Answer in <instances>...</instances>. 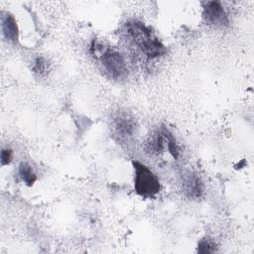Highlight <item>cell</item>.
Returning a JSON list of instances; mask_svg holds the SVG:
<instances>
[{
	"instance_id": "8992f818",
	"label": "cell",
	"mask_w": 254,
	"mask_h": 254,
	"mask_svg": "<svg viewBox=\"0 0 254 254\" xmlns=\"http://www.w3.org/2000/svg\"><path fill=\"white\" fill-rule=\"evenodd\" d=\"M2 32L5 39L9 42L16 43L18 40V26L13 15L6 13L2 16Z\"/></svg>"
},
{
	"instance_id": "3957f363",
	"label": "cell",
	"mask_w": 254,
	"mask_h": 254,
	"mask_svg": "<svg viewBox=\"0 0 254 254\" xmlns=\"http://www.w3.org/2000/svg\"><path fill=\"white\" fill-rule=\"evenodd\" d=\"M100 61L105 70L113 78H119L123 76L127 71L124 58L122 57L121 54H119L114 50H110V49L105 50L101 54Z\"/></svg>"
},
{
	"instance_id": "5b68a950",
	"label": "cell",
	"mask_w": 254,
	"mask_h": 254,
	"mask_svg": "<svg viewBox=\"0 0 254 254\" xmlns=\"http://www.w3.org/2000/svg\"><path fill=\"white\" fill-rule=\"evenodd\" d=\"M113 130L120 141L126 142L136 133V123L127 114H121L114 119Z\"/></svg>"
},
{
	"instance_id": "8fae6325",
	"label": "cell",
	"mask_w": 254,
	"mask_h": 254,
	"mask_svg": "<svg viewBox=\"0 0 254 254\" xmlns=\"http://www.w3.org/2000/svg\"><path fill=\"white\" fill-rule=\"evenodd\" d=\"M13 158V152L11 149H3L1 152V165L5 166L10 164Z\"/></svg>"
},
{
	"instance_id": "30bf717a",
	"label": "cell",
	"mask_w": 254,
	"mask_h": 254,
	"mask_svg": "<svg viewBox=\"0 0 254 254\" xmlns=\"http://www.w3.org/2000/svg\"><path fill=\"white\" fill-rule=\"evenodd\" d=\"M48 68H49V64H48V62L42 58V57H38L36 60H35V63H34V66H33V70L40 74V75H44L48 72Z\"/></svg>"
},
{
	"instance_id": "6da1fadb",
	"label": "cell",
	"mask_w": 254,
	"mask_h": 254,
	"mask_svg": "<svg viewBox=\"0 0 254 254\" xmlns=\"http://www.w3.org/2000/svg\"><path fill=\"white\" fill-rule=\"evenodd\" d=\"M127 31L134 43L148 58H158L166 53V48L164 45L144 24L139 22L129 23L127 26Z\"/></svg>"
},
{
	"instance_id": "ba28073f",
	"label": "cell",
	"mask_w": 254,
	"mask_h": 254,
	"mask_svg": "<svg viewBox=\"0 0 254 254\" xmlns=\"http://www.w3.org/2000/svg\"><path fill=\"white\" fill-rule=\"evenodd\" d=\"M19 176L21 177L23 182L29 187L33 186L34 183L37 181V176L34 173L32 167L26 162H22L20 164V166H19Z\"/></svg>"
},
{
	"instance_id": "277c9868",
	"label": "cell",
	"mask_w": 254,
	"mask_h": 254,
	"mask_svg": "<svg viewBox=\"0 0 254 254\" xmlns=\"http://www.w3.org/2000/svg\"><path fill=\"white\" fill-rule=\"evenodd\" d=\"M202 17L206 24L214 27H224L228 24V17L218 1H208L203 5Z\"/></svg>"
},
{
	"instance_id": "52a82bcc",
	"label": "cell",
	"mask_w": 254,
	"mask_h": 254,
	"mask_svg": "<svg viewBox=\"0 0 254 254\" xmlns=\"http://www.w3.org/2000/svg\"><path fill=\"white\" fill-rule=\"evenodd\" d=\"M185 190L189 196L190 197H199L202 192V184L198 177L190 176L185 181Z\"/></svg>"
},
{
	"instance_id": "9c48e42d",
	"label": "cell",
	"mask_w": 254,
	"mask_h": 254,
	"mask_svg": "<svg viewBox=\"0 0 254 254\" xmlns=\"http://www.w3.org/2000/svg\"><path fill=\"white\" fill-rule=\"evenodd\" d=\"M216 251L215 244L209 239H201L197 244V252L198 253H212Z\"/></svg>"
},
{
	"instance_id": "7a4b0ae2",
	"label": "cell",
	"mask_w": 254,
	"mask_h": 254,
	"mask_svg": "<svg viewBox=\"0 0 254 254\" xmlns=\"http://www.w3.org/2000/svg\"><path fill=\"white\" fill-rule=\"evenodd\" d=\"M135 179L134 188L136 192L143 197H153L161 190V184L154 173L144 164L133 161L132 162Z\"/></svg>"
}]
</instances>
